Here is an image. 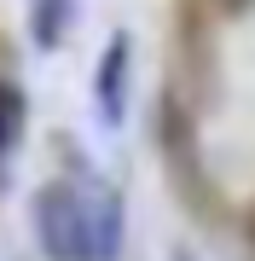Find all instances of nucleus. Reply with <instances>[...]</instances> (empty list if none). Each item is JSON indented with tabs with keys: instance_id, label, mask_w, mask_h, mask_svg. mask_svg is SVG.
Here are the masks:
<instances>
[{
	"instance_id": "nucleus-5",
	"label": "nucleus",
	"mask_w": 255,
	"mask_h": 261,
	"mask_svg": "<svg viewBox=\"0 0 255 261\" xmlns=\"http://www.w3.org/2000/svg\"><path fill=\"white\" fill-rule=\"evenodd\" d=\"M238 6H244V0H215V12H238Z\"/></svg>"
},
{
	"instance_id": "nucleus-2",
	"label": "nucleus",
	"mask_w": 255,
	"mask_h": 261,
	"mask_svg": "<svg viewBox=\"0 0 255 261\" xmlns=\"http://www.w3.org/2000/svg\"><path fill=\"white\" fill-rule=\"evenodd\" d=\"M122 82H128V35H110L104 64H99V82H93V99H99L104 122H122Z\"/></svg>"
},
{
	"instance_id": "nucleus-1",
	"label": "nucleus",
	"mask_w": 255,
	"mask_h": 261,
	"mask_svg": "<svg viewBox=\"0 0 255 261\" xmlns=\"http://www.w3.org/2000/svg\"><path fill=\"white\" fill-rule=\"evenodd\" d=\"M35 238L52 261H116L122 250V203L104 180H52L35 197Z\"/></svg>"
},
{
	"instance_id": "nucleus-4",
	"label": "nucleus",
	"mask_w": 255,
	"mask_h": 261,
	"mask_svg": "<svg viewBox=\"0 0 255 261\" xmlns=\"http://www.w3.org/2000/svg\"><path fill=\"white\" fill-rule=\"evenodd\" d=\"M23 134V93L12 82H0V151H12Z\"/></svg>"
},
{
	"instance_id": "nucleus-3",
	"label": "nucleus",
	"mask_w": 255,
	"mask_h": 261,
	"mask_svg": "<svg viewBox=\"0 0 255 261\" xmlns=\"http://www.w3.org/2000/svg\"><path fill=\"white\" fill-rule=\"evenodd\" d=\"M70 29V0H35V12H29V35H35V47H58Z\"/></svg>"
}]
</instances>
